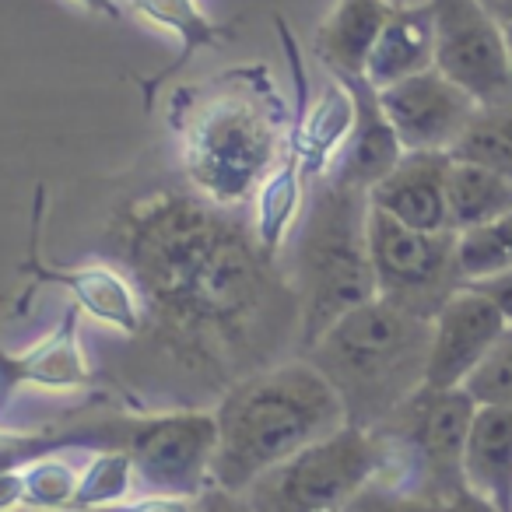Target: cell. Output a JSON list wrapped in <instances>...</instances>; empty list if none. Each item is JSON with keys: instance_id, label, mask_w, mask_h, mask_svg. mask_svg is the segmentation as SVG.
Instances as JSON below:
<instances>
[{"instance_id": "17", "label": "cell", "mask_w": 512, "mask_h": 512, "mask_svg": "<svg viewBox=\"0 0 512 512\" xmlns=\"http://www.w3.org/2000/svg\"><path fill=\"white\" fill-rule=\"evenodd\" d=\"M435 67V18L432 4H397L390 22L383 25L369 60H365V81L376 92L414 78Z\"/></svg>"}, {"instance_id": "22", "label": "cell", "mask_w": 512, "mask_h": 512, "mask_svg": "<svg viewBox=\"0 0 512 512\" xmlns=\"http://www.w3.org/2000/svg\"><path fill=\"white\" fill-rule=\"evenodd\" d=\"M505 211H512V179L498 176L477 162L453 158L446 179L449 232H470V228L502 218Z\"/></svg>"}, {"instance_id": "27", "label": "cell", "mask_w": 512, "mask_h": 512, "mask_svg": "<svg viewBox=\"0 0 512 512\" xmlns=\"http://www.w3.org/2000/svg\"><path fill=\"white\" fill-rule=\"evenodd\" d=\"M25 505L32 509H74L81 484V467H74L67 456L43 453L22 467Z\"/></svg>"}, {"instance_id": "7", "label": "cell", "mask_w": 512, "mask_h": 512, "mask_svg": "<svg viewBox=\"0 0 512 512\" xmlns=\"http://www.w3.org/2000/svg\"><path fill=\"white\" fill-rule=\"evenodd\" d=\"M386 449L372 428H351L313 442L260 474L242 498L253 512H344L379 481Z\"/></svg>"}, {"instance_id": "10", "label": "cell", "mask_w": 512, "mask_h": 512, "mask_svg": "<svg viewBox=\"0 0 512 512\" xmlns=\"http://www.w3.org/2000/svg\"><path fill=\"white\" fill-rule=\"evenodd\" d=\"M435 18V71L460 85L481 109L512 106V60L505 25L481 0H428Z\"/></svg>"}, {"instance_id": "1", "label": "cell", "mask_w": 512, "mask_h": 512, "mask_svg": "<svg viewBox=\"0 0 512 512\" xmlns=\"http://www.w3.org/2000/svg\"><path fill=\"white\" fill-rule=\"evenodd\" d=\"M109 249L144 299V334L186 369L235 372L239 383L299 344V295L242 211L193 190H151L120 207Z\"/></svg>"}, {"instance_id": "24", "label": "cell", "mask_w": 512, "mask_h": 512, "mask_svg": "<svg viewBox=\"0 0 512 512\" xmlns=\"http://www.w3.org/2000/svg\"><path fill=\"white\" fill-rule=\"evenodd\" d=\"M137 488H141V484H137V470L127 449H106V453L92 456L88 467L81 470L74 509L106 512V509H113V505L130 502Z\"/></svg>"}, {"instance_id": "9", "label": "cell", "mask_w": 512, "mask_h": 512, "mask_svg": "<svg viewBox=\"0 0 512 512\" xmlns=\"http://www.w3.org/2000/svg\"><path fill=\"white\" fill-rule=\"evenodd\" d=\"M123 449L134 460L141 491L200 498L214 484L218 418L214 411H165L130 421Z\"/></svg>"}, {"instance_id": "18", "label": "cell", "mask_w": 512, "mask_h": 512, "mask_svg": "<svg viewBox=\"0 0 512 512\" xmlns=\"http://www.w3.org/2000/svg\"><path fill=\"white\" fill-rule=\"evenodd\" d=\"M120 4H123V11L144 18L148 25H155V29L169 32V36L176 39V57H172V64H165L162 71L144 81V102H148V106L155 102L158 88L176 71H183L200 50H214V46L235 39V25L214 22L197 0H120Z\"/></svg>"}, {"instance_id": "29", "label": "cell", "mask_w": 512, "mask_h": 512, "mask_svg": "<svg viewBox=\"0 0 512 512\" xmlns=\"http://www.w3.org/2000/svg\"><path fill=\"white\" fill-rule=\"evenodd\" d=\"M106 512H197V498H176V495H151V491H141L130 502L113 505Z\"/></svg>"}, {"instance_id": "8", "label": "cell", "mask_w": 512, "mask_h": 512, "mask_svg": "<svg viewBox=\"0 0 512 512\" xmlns=\"http://www.w3.org/2000/svg\"><path fill=\"white\" fill-rule=\"evenodd\" d=\"M369 256L376 274V299L418 320L432 323L435 313L463 288L456 232H418L372 207Z\"/></svg>"}, {"instance_id": "15", "label": "cell", "mask_w": 512, "mask_h": 512, "mask_svg": "<svg viewBox=\"0 0 512 512\" xmlns=\"http://www.w3.org/2000/svg\"><path fill=\"white\" fill-rule=\"evenodd\" d=\"M341 81L355 95V130H351L348 144L337 155V162L330 165L327 176L337 179L344 186H355V190L369 193L376 183H383L397 162L404 158V144H400L393 123L386 120L383 106H379V92L362 78V74H341Z\"/></svg>"}, {"instance_id": "36", "label": "cell", "mask_w": 512, "mask_h": 512, "mask_svg": "<svg viewBox=\"0 0 512 512\" xmlns=\"http://www.w3.org/2000/svg\"><path fill=\"white\" fill-rule=\"evenodd\" d=\"M505 46H509V60H512V22L505 25Z\"/></svg>"}, {"instance_id": "28", "label": "cell", "mask_w": 512, "mask_h": 512, "mask_svg": "<svg viewBox=\"0 0 512 512\" xmlns=\"http://www.w3.org/2000/svg\"><path fill=\"white\" fill-rule=\"evenodd\" d=\"M463 390H467L477 404H512V327L505 330V337L495 344V351L484 358L481 369L467 379Z\"/></svg>"}, {"instance_id": "34", "label": "cell", "mask_w": 512, "mask_h": 512, "mask_svg": "<svg viewBox=\"0 0 512 512\" xmlns=\"http://www.w3.org/2000/svg\"><path fill=\"white\" fill-rule=\"evenodd\" d=\"M78 8L92 11V15H102V18H113V22H123L127 18V11H123L120 0H74Z\"/></svg>"}, {"instance_id": "2", "label": "cell", "mask_w": 512, "mask_h": 512, "mask_svg": "<svg viewBox=\"0 0 512 512\" xmlns=\"http://www.w3.org/2000/svg\"><path fill=\"white\" fill-rule=\"evenodd\" d=\"M165 120L197 197L246 211L256 186L285 158L292 106L267 64H235L176 88Z\"/></svg>"}, {"instance_id": "5", "label": "cell", "mask_w": 512, "mask_h": 512, "mask_svg": "<svg viewBox=\"0 0 512 512\" xmlns=\"http://www.w3.org/2000/svg\"><path fill=\"white\" fill-rule=\"evenodd\" d=\"M295 228L292 281L299 295V348H313L344 313L376 299L369 256V193L323 176L309 183Z\"/></svg>"}, {"instance_id": "25", "label": "cell", "mask_w": 512, "mask_h": 512, "mask_svg": "<svg viewBox=\"0 0 512 512\" xmlns=\"http://www.w3.org/2000/svg\"><path fill=\"white\" fill-rule=\"evenodd\" d=\"M460 162H477L498 176L512 179V106L477 109L470 127L449 151Z\"/></svg>"}, {"instance_id": "16", "label": "cell", "mask_w": 512, "mask_h": 512, "mask_svg": "<svg viewBox=\"0 0 512 512\" xmlns=\"http://www.w3.org/2000/svg\"><path fill=\"white\" fill-rule=\"evenodd\" d=\"M463 484L512 512V404H477L463 449Z\"/></svg>"}, {"instance_id": "20", "label": "cell", "mask_w": 512, "mask_h": 512, "mask_svg": "<svg viewBox=\"0 0 512 512\" xmlns=\"http://www.w3.org/2000/svg\"><path fill=\"white\" fill-rule=\"evenodd\" d=\"M393 8L390 0H337L334 11L323 18V25L313 36V50L320 64L334 78L341 74H362L372 46H376L383 25L390 22Z\"/></svg>"}, {"instance_id": "19", "label": "cell", "mask_w": 512, "mask_h": 512, "mask_svg": "<svg viewBox=\"0 0 512 512\" xmlns=\"http://www.w3.org/2000/svg\"><path fill=\"white\" fill-rule=\"evenodd\" d=\"M57 285L71 292L74 306L95 323L116 330L123 337L144 334V299L130 274L113 264H81L71 271H46Z\"/></svg>"}, {"instance_id": "31", "label": "cell", "mask_w": 512, "mask_h": 512, "mask_svg": "<svg viewBox=\"0 0 512 512\" xmlns=\"http://www.w3.org/2000/svg\"><path fill=\"white\" fill-rule=\"evenodd\" d=\"M197 512H253L249 502L235 491H225V488H207L204 495L197 498Z\"/></svg>"}, {"instance_id": "30", "label": "cell", "mask_w": 512, "mask_h": 512, "mask_svg": "<svg viewBox=\"0 0 512 512\" xmlns=\"http://www.w3.org/2000/svg\"><path fill=\"white\" fill-rule=\"evenodd\" d=\"M470 288H477V292L484 295V299H491L498 306V313L509 320L512 327V267L502 274H495V278H484V281H474Z\"/></svg>"}, {"instance_id": "32", "label": "cell", "mask_w": 512, "mask_h": 512, "mask_svg": "<svg viewBox=\"0 0 512 512\" xmlns=\"http://www.w3.org/2000/svg\"><path fill=\"white\" fill-rule=\"evenodd\" d=\"M25 505V484H22V467L0 470V512H15Z\"/></svg>"}, {"instance_id": "23", "label": "cell", "mask_w": 512, "mask_h": 512, "mask_svg": "<svg viewBox=\"0 0 512 512\" xmlns=\"http://www.w3.org/2000/svg\"><path fill=\"white\" fill-rule=\"evenodd\" d=\"M8 372L22 383L43 386V390H71L88 379V362L81 341L74 334V313H67L64 327L46 334L39 344H32L25 355L8 358Z\"/></svg>"}, {"instance_id": "33", "label": "cell", "mask_w": 512, "mask_h": 512, "mask_svg": "<svg viewBox=\"0 0 512 512\" xmlns=\"http://www.w3.org/2000/svg\"><path fill=\"white\" fill-rule=\"evenodd\" d=\"M439 512H498L491 502H484L481 495H474L470 488L456 491L453 498H446V502L439 505Z\"/></svg>"}, {"instance_id": "12", "label": "cell", "mask_w": 512, "mask_h": 512, "mask_svg": "<svg viewBox=\"0 0 512 512\" xmlns=\"http://www.w3.org/2000/svg\"><path fill=\"white\" fill-rule=\"evenodd\" d=\"M379 106L397 130L404 151H453L481 109L435 67L383 88Z\"/></svg>"}, {"instance_id": "4", "label": "cell", "mask_w": 512, "mask_h": 512, "mask_svg": "<svg viewBox=\"0 0 512 512\" xmlns=\"http://www.w3.org/2000/svg\"><path fill=\"white\" fill-rule=\"evenodd\" d=\"M428 344L432 323L372 299L306 348V362L334 386L351 428H379L425 386Z\"/></svg>"}, {"instance_id": "21", "label": "cell", "mask_w": 512, "mask_h": 512, "mask_svg": "<svg viewBox=\"0 0 512 512\" xmlns=\"http://www.w3.org/2000/svg\"><path fill=\"white\" fill-rule=\"evenodd\" d=\"M306 183L309 179L302 176V165L285 151V158L267 172L264 183L256 186L253 200H249V232H253L260 253L271 260H278L285 242L299 228L302 211H306Z\"/></svg>"}, {"instance_id": "26", "label": "cell", "mask_w": 512, "mask_h": 512, "mask_svg": "<svg viewBox=\"0 0 512 512\" xmlns=\"http://www.w3.org/2000/svg\"><path fill=\"white\" fill-rule=\"evenodd\" d=\"M456 260H460L463 285L495 278L512 267V211L502 218L477 225L456 235Z\"/></svg>"}, {"instance_id": "14", "label": "cell", "mask_w": 512, "mask_h": 512, "mask_svg": "<svg viewBox=\"0 0 512 512\" xmlns=\"http://www.w3.org/2000/svg\"><path fill=\"white\" fill-rule=\"evenodd\" d=\"M449 151H404L397 169L369 190V204L418 232H449L446 179Z\"/></svg>"}, {"instance_id": "13", "label": "cell", "mask_w": 512, "mask_h": 512, "mask_svg": "<svg viewBox=\"0 0 512 512\" xmlns=\"http://www.w3.org/2000/svg\"><path fill=\"white\" fill-rule=\"evenodd\" d=\"M509 320L498 313L491 299L477 288L463 285L432 320V344H428L425 386L456 390L481 369L484 358L505 337Z\"/></svg>"}, {"instance_id": "3", "label": "cell", "mask_w": 512, "mask_h": 512, "mask_svg": "<svg viewBox=\"0 0 512 512\" xmlns=\"http://www.w3.org/2000/svg\"><path fill=\"white\" fill-rule=\"evenodd\" d=\"M214 488L242 491L278 463L348 425L341 397L306 358L274 362L232 383L214 407Z\"/></svg>"}, {"instance_id": "6", "label": "cell", "mask_w": 512, "mask_h": 512, "mask_svg": "<svg viewBox=\"0 0 512 512\" xmlns=\"http://www.w3.org/2000/svg\"><path fill=\"white\" fill-rule=\"evenodd\" d=\"M477 400L463 386L435 390L421 386L372 432L386 449L379 484L442 505L463 491V449Z\"/></svg>"}, {"instance_id": "35", "label": "cell", "mask_w": 512, "mask_h": 512, "mask_svg": "<svg viewBox=\"0 0 512 512\" xmlns=\"http://www.w3.org/2000/svg\"><path fill=\"white\" fill-rule=\"evenodd\" d=\"M481 4L495 22H502V25L512 22V0H481Z\"/></svg>"}, {"instance_id": "11", "label": "cell", "mask_w": 512, "mask_h": 512, "mask_svg": "<svg viewBox=\"0 0 512 512\" xmlns=\"http://www.w3.org/2000/svg\"><path fill=\"white\" fill-rule=\"evenodd\" d=\"M274 29L285 46L288 67H292V85H295V106H292V127H288V155L302 165V176L309 183L323 179L330 172V165L337 162V155L348 144L351 130H355V95L341 78L330 74V81L320 92H309L306 81V64H302L299 39L292 36L285 15H274Z\"/></svg>"}]
</instances>
